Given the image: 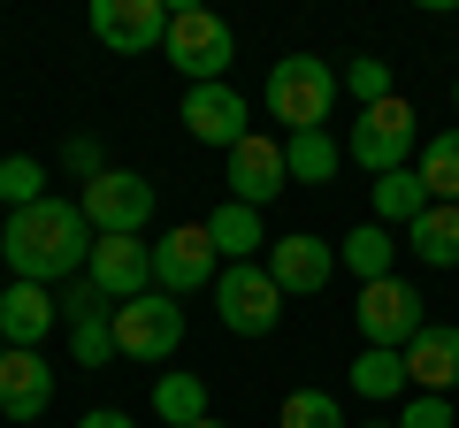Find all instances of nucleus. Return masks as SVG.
Returning a JSON list of instances; mask_svg holds the SVG:
<instances>
[{
  "label": "nucleus",
  "instance_id": "f257e3e1",
  "mask_svg": "<svg viewBox=\"0 0 459 428\" xmlns=\"http://www.w3.org/2000/svg\"><path fill=\"white\" fill-rule=\"evenodd\" d=\"M0 261L16 268V283H69L84 276V261H92V222H84L77 199H39V207L8 214L0 222Z\"/></svg>",
  "mask_w": 459,
  "mask_h": 428
},
{
  "label": "nucleus",
  "instance_id": "f03ea898",
  "mask_svg": "<svg viewBox=\"0 0 459 428\" xmlns=\"http://www.w3.org/2000/svg\"><path fill=\"white\" fill-rule=\"evenodd\" d=\"M261 107H268V123H291V138L299 131H322L329 107H337V69H329L322 54H283V62L268 69Z\"/></svg>",
  "mask_w": 459,
  "mask_h": 428
},
{
  "label": "nucleus",
  "instance_id": "7ed1b4c3",
  "mask_svg": "<svg viewBox=\"0 0 459 428\" xmlns=\"http://www.w3.org/2000/svg\"><path fill=\"white\" fill-rule=\"evenodd\" d=\"M169 69H184V84H230V62H238V39H230V23L214 16V8H199V0H184V8H169Z\"/></svg>",
  "mask_w": 459,
  "mask_h": 428
},
{
  "label": "nucleus",
  "instance_id": "20e7f679",
  "mask_svg": "<svg viewBox=\"0 0 459 428\" xmlns=\"http://www.w3.org/2000/svg\"><path fill=\"white\" fill-rule=\"evenodd\" d=\"M214 321H222L230 337H276V321H283L276 276L253 268V261H230L222 276H214Z\"/></svg>",
  "mask_w": 459,
  "mask_h": 428
},
{
  "label": "nucleus",
  "instance_id": "39448f33",
  "mask_svg": "<svg viewBox=\"0 0 459 428\" xmlns=\"http://www.w3.org/2000/svg\"><path fill=\"white\" fill-rule=\"evenodd\" d=\"M352 321H360V345H376V352H406L413 337H421V298H413L406 276L360 283V298H352Z\"/></svg>",
  "mask_w": 459,
  "mask_h": 428
},
{
  "label": "nucleus",
  "instance_id": "423d86ee",
  "mask_svg": "<svg viewBox=\"0 0 459 428\" xmlns=\"http://www.w3.org/2000/svg\"><path fill=\"white\" fill-rule=\"evenodd\" d=\"M84 222H92V237H138L153 222V184L138 176V168H108V176L84 184Z\"/></svg>",
  "mask_w": 459,
  "mask_h": 428
},
{
  "label": "nucleus",
  "instance_id": "0eeeda50",
  "mask_svg": "<svg viewBox=\"0 0 459 428\" xmlns=\"http://www.w3.org/2000/svg\"><path fill=\"white\" fill-rule=\"evenodd\" d=\"M177 345H184V306L169 291H146V298H131V306H115V352H123V360L161 367Z\"/></svg>",
  "mask_w": 459,
  "mask_h": 428
},
{
  "label": "nucleus",
  "instance_id": "6e6552de",
  "mask_svg": "<svg viewBox=\"0 0 459 428\" xmlns=\"http://www.w3.org/2000/svg\"><path fill=\"white\" fill-rule=\"evenodd\" d=\"M413 153V107L406 99H383V107H360L352 116V168H368V176H391V168H406Z\"/></svg>",
  "mask_w": 459,
  "mask_h": 428
},
{
  "label": "nucleus",
  "instance_id": "1a4fd4ad",
  "mask_svg": "<svg viewBox=\"0 0 459 428\" xmlns=\"http://www.w3.org/2000/svg\"><path fill=\"white\" fill-rule=\"evenodd\" d=\"M84 283H92L108 306H131V298H146V291H153V245H146V237H92Z\"/></svg>",
  "mask_w": 459,
  "mask_h": 428
},
{
  "label": "nucleus",
  "instance_id": "9d476101",
  "mask_svg": "<svg viewBox=\"0 0 459 428\" xmlns=\"http://www.w3.org/2000/svg\"><path fill=\"white\" fill-rule=\"evenodd\" d=\"M214 268H222V253L207 245V222H177V230L153 245V291L184 298V291H207Z\"/></svg>",
  "mask_w": 459,
  "mask_h": 428
},
{
  "label": "nucleus",
  "instance_id": "9b49d317",
  "mask_svg": "<svg viewBox=\"0 0 459 428\" xmlns=\"http://www.w3.org/2000/svg\"><path fill=\"white\" fill-rule=\"evenodd\" d=\"M268 276H276L283 298H307L337 276V245L314 230H283V237H268Z\"/></svg>",
  "mask_w": 459,
  "mask_h": 428
},
{
  "label": "nucleus",
  "instance_id": "f8f14e48",
  "mask_svg": "<svg viewBox=\"0 0 459 428\" xmlns=\"http://www.w3.org/2000/svg\"><path fill=\"white\" fill-rule=\"evenodd\" d=\"M92 39L100 47H115V54H153L169 39V8L161 0H92Z\"/></svg>",
  "mask_w": 459,
  "mask_h": 428
},
{
  "label": "nucleus",
  "instance_id": "ddd939ff",
  "mask_svg": "<svg viewBox=\"0 0 459 428\" xmlns=\"http://www.w3.org/2000/svg\"><path fill=\"white\" fill-rule=\"evenodd\" d=\"M276 192H291V168H283V146L268 131H246L230 146V199L238 207H268Z\"/></svg>",
  "mask_w": 459,
  "mask_h": 428
},
{
  "label": "nucleus",
  "instance_id": "4468645a",
  "mask_svg": "<svg viewBox=\"0 0 459 428\" xmlns=\"http://www.w3.org/2000/svg\"><path fill=\"white\" fill-rule=\"evenodd\" d=\"M177 116H184V131H192L199 146H222V153L238 146V138H246V131H253L246 99L230 92V84H192V92H184V107H177Z\"/></svg>",
  "mask_w": 459,
  "mask_h": 428
},
{
  "label": "nucleus",
  "instance_id": "2eb2a0df",
  "mask_svg": "<svg viewBox=\"0 0 459 428\" xmlns=\"http://www.w3.org/2000/svg\"><path fill=\"white\" fill-rule=\"evenodd\" d=\"M398 360H406V390H429V398L459 390V330L452 321H421V337Z\"/></svg>",
  "mask_w": 459,
  "mask_h": 428
},
{
  "label": "nucleus",
  "instance_id": "dca6fc26",
  "mask_svg": "<svg viewBox=\"0 0 459 428\" xmlns=\"http://www.w3.org/2000/svg\"><path fill=\"white\" fill-rule=\"evenodd\" d=\"M54 321H62V306H54L47 283H8L0 291V337H8V352H47Z\"/></svg>",
  "mask_w": 459,
  "mask_h": 428
},
{
  "label": "nucleus",
  "instance_id": "f3484780",
  "mask_svg": "<svg viewBox=\"0 0 459 428\" xmlns=\"http://www.w3.org/2000/svg\"><path fill=\"white\" fill-rule=\"evenodd\" d=\"M47 406H54L47 352H8V360H0V413H8V421H39Z\"/></svg>",
  "mask_w": 459,
  "mask_h": 428
},
{
  "label": "nucleus",
  "instance_id": "a211bd4d",
  "mask_svg": "<svg viewBox=\"0 0 459 428\" xmlns=\"http://www.w3.org/2000/svg\"><path fill=\"white\" fill-rule=\"evenodd\" d=\"M207 245L222 253V261H253V245H268V237H261V207L222 199V207L207 214Z\"/></svg>",
  "mask_w": 459,
  "mask_h": 428
},
{
  "label": "nucleus",
  "instance_id": "6ab92c4d",
  "mask_svg": "<svg viewBox=\"0 0 459 428\" xmlns=\"http://www.w3.org/2000/svg\"><path fill=\"white\" fill-rule=\"evenodd\" d=\"M421 192H429V207H459V131H437L421 146Z\"/></svg>",
  "mask_w": 459,
  "mask_h": 428
},
{
  "label": "nucleus",
  "instance_id": "aec40b11",
  "mask_svg": "<svg viewBox=\"0 0 459 428\" xmlns=\"http://www.w3.org/2000/svg\"><path fill=\"white\" fill-rule=\"evenodd\" d=\"M429 214V192H421V176H413V168H391V176H376V222L383 230H413V222H421Z\"/></svg>",
  "mask_w": 459,
  "mask_h": 428
},
{
  "label": "nucleus",
  "instance_id": "412c9836",
  "mask_svg": "<svg viewBox=\"0 0 459 428\" xmlns=\"http://www.w3.org/2000/svg\"><path fill=\"white\" fill-rule=\"evenodd\" d=\"M283 168H291V184H329L344 168V153L329 131H299V138H283Z\"/></svg>",
  "mask_w": 459,
  "mask_h": 428
},
{
  "label": "nucleus",
  "instance_id": "4be33fe9",
  "mask_svg": "<svg viewBox=\"0 0 459 428\" xmlns=\"http://www.w3.org/2000/svg\"><path fill=\"white\" fill-rule=\"evenodd\" d=\"M406 237H413V261L421 268H459V207H429Z\"/></svg>",
  "mask_w": 459,
  "mask_h": 428
},
{
  "label": "nucleus",
  "instance_id": "5701e85b",
  "mask_svg": "<svg viewBox=\"0 0 459 428\" xmlns=\"http://www.w3.org/2000/svg\"><path fill=\"white\" fill-rule=\"evenodd\" d=\"M391 230H383V222H360V230H344V245H337V261L344 268H352V276H360V283H383V276H391Z\"/></svg>",
  "mask_w": 459,
  "mask_h": 428
},
{
  "label": "nucleus",
  "instance_id": "b1692460",
  "mask_svg": "<svg viewBox=\"0 0 459 428\" xmlns=\"http://www.w3.org/2000/svg\"><path fill=\"white\" fill-rule=\"evenodd\" d=\"M153 413H161L169 428L207 421V382H199V375H184V367H169V375L153 382Z\"/></svg>",
  "mask_w": 459,
  "mask_h": 428
},
{
  "label": "nucleus",
  "instance_id": "393cba45",
  "mask_svg": "<svg viewBox=\"0 0 459 428\" xmlns=\"http://www.w3.org/2000/svg\"><path fill=\"white\" fill-rule=\"evenodd\" d=\"M352 390L360 398H398L406 390V360H398V352H376V345H360V360H352Z\"/></svg>",
  "mask_w": 459,
  "mask_h": 428
},
{
  "label": "nucleus",
  "instance_id": "a878e982",
  "mask_svg": "<svg viewBox=\"0 0 459 428\" xmlns=\"http://www.w3.org/2000/svg\"><path fill=\"white\" fill-rule=\"evenodd\" d=\"M39 199H47V168H39L31 153H8V161H0V207L23 214V207H39Z\"/></svg>",
  "mask_w": 459,
  "mask_h": 428
},
{
  "label": "nucleus",
  "instance_id": "bb28decb",
  "mask_svg": "<svg viewBox=\"0 0 459 428\" xmlns=\"http://www.w3.org/2000/svg\"><path fill=\"white\" fill-rule=\"evenodd\" d=\"M276 428H344V406L329 390H291L276 413Z\"/></svg>",
  "mask_w": 459,
  "mask_h": 428
},
{
  "label": "nucleus",
  "instance_id": "cd10ccee",
  "mask_svg": "<svg viewBox=\"0 0 459 428\" xmlns=\"http://www.w3.org/2000/svg\"><path fill=\"white\" fill-rule=\"evenodd\" d=\"M69 352H77V367H108L115 360V321L100 313V321H69Z\"/></svg>",
  "mask_w": 459,
  "mask_h": 428
},
{
  "label": "nucleus",
  "instance_id": "c85d7f7f",
  "mask_svg": "<svg viewBox=\"0 0 459 428\" xmlns=\"http://www.w3.org/2000/svg\"><path fill=\"white\" fill-rule=\"evenodd\" d=\"M344 84H352V99H360V107H383V99H391V62H376V54H360Z\"/></svg>",
  "mask_w": 459,
  "mask_h": 428
},
{
  "label": "nucleus",
  "instance_id": "c756f323",
  "mask_svg": "<svg viewBox=\"0 0 459 428\" xmlns=\"http://www.w3.org/2000/svg\"><path fill=\"white\" fill-rule=\"evenodd\" d=\"M54 306H62V321H100V313H108V298H100V291H92V283H84V276H69Z\"/></svg>",
  "mask_w": 459,
  "mask_h": 428
},
{
  "label": "nucleus",
  "instance_id": "7c9ffc66",
  "mask_svg": "<svg viewBox=\"0 0 459 428\" xmlns=\"http://www.w3.org/2000/svg\"><path fill=\"white\" fill-rule=\"evenodd\" d=\"M398 428H452V398H429V390H413V406L398 413Z\"/></svg>",
  "mask_w": 459,
  "mask_h": 428
},
{
  "label": "nucleus",
  "instance_id": "2f4dec72",
  "mask_svg": "<svg viewBox=\"0 0 459 428\" xmlns=\"http://www.w3.org/2000/svg\"><path fill=\"white\" fill-rule=\"evenodd\" d=\"M62 168H69V176H84V184H92V176H108V153H100L92 138H69V146H62Z\"/></svg>",
  "mask_w": 459,
  "mask_h": 428
},
{
  "label": "nucleus",
  "instance_id": "473e14b6",
  "mask_svg": "<svg viewBox=\"0 0 459 428\" xmlns=\"http://www.w3.org/2000/svg\"><path fill=\"white\" fill-rule=\"evenodd\" d=\"M77 428H138V421H131V413H115V406H100V413H84Z\"/></svg>",
  "mask_w": 459,
  "mask_h": 428
},
{
  "label": "nucleus",
  "instance_id": "72a5a7b5",
  "mask_svg": "<svg viewBox=\"0 0 459 428\" xmlns=\"http://www.w3.org/2000/svg\"><path fill=\"white\" fill-rule=\"evenodd\" d=\"M192 428H222V421H214V413H207V421H192Z\"/></svg>",
  "mask_w": 459,
  "mask_h": 428
},
{
  "label": "nucleus",
  "instance_id": "f704fd0d",
  "mask_svg": "<svg viewBox=\"0 0 459 428\" xmlns=\"http://www.w3.org/2000/svg\"><path fill=\"white\" fill-rule=\"evenodd\" d=\"M360 428H398V421H360Z\"/></svg>",
  "mask_w": 459,
  "mask_h": 428
},
{
  "label": "nucleus",
  "instance_id": "c9c22d12",
  "mask_svg": "<svg viewBox=\"0 0 459 428\" xmlns=\"http://www.w3.org/2000/svg\"><path fill=\"white\" fill-rule=\"evenodd\" d=\"M0 360H8V337H0Z\"/></svg>",
  "mask_w": 459,
  "mask_h": 428
},
{
  "label": "nucleus",
  "instance_id": "e433bc0d",
  "mask_svg": "<svg viewBox=\"0 0 459 428\" xmlns=\"http://www.w3.org/2000/svg\"><path fill=\"white\" fill-rule=\"evenodd\" d=\"M452 107H459V84H452Z\"/></svg>",
  "mask_w": 459,
  "mask_h": 428
},
{
  "label": "nucleus",
  "instance_id": "4c0bfd02",
  "mask_svg": "<svg viewBox=\"0 0 459 428\" xmlns=\"http://www.w3.org/2000/svg\"><path fill=\"white\" fill-rule=\"evenodd\" d=\"M0 222H8V207H0Z\"/></svg>",
  "mask_w": 459,
  "mask_h": 428
}]
</instances>
